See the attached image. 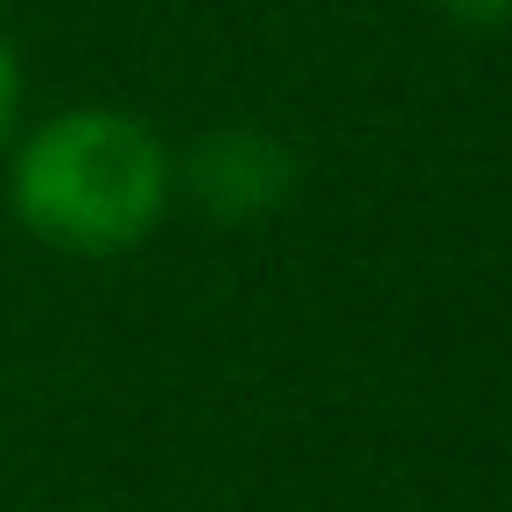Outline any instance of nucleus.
I'll list each match as a JSON object with an SVG mask.
<instances>
[{
  "label": "nucleus",
  "instance_id": "obj_1",
  "mask_svg": "<svg viewBox=\"0 0 512 512\" xmlns=\"http://www.w3.org/2000/svg\"><path fill=\"white\" fill-rule=\"evenodd\" d=\"M0 169H8L15 225L71 260L148 246L176 204V155L127 106H64L22 120Z\"/></svg>",
  "mask_w": 512,
  "mask_h": 512
},
{
  "label": "nucleus",
  "instance_id": "obj_2",
  "mask_svg": "<svg viewBox=\"0 0 512 512\" xmlns=\"http://www.w3.org/2000/svg\"><path fill=\"white\" fill-rule=\"evenodd\" d=\"M302 162L281 134L267 127H211L183 162H176V190H190V204L218 225H260L288 204Z\"/></svg>",
  "mask_w": 512,
  "mask_h": 512
},
{
  "label": "nucleus",
  "instance_id": "obj_3",
  "mask_svg": "<svg viewBox=\"0 0 512 512\" xmlns=\"http://www.w3.org/2000/svg\"><path fill=\"white\" fill-rule=\"evenodd\" d=\"M22 106H29V78H22V50L8 43V29H0V155H8V141L22 134Z\"/></svg>",
  "mask_w": 512,
  "mask_h": 512
},
{
  "label": "nucleus",
  "instance_id": "obj_4",
  "mask_svg": "<svg viewBox=\"0 0 512 512\" xmlns=\"http://www.w3.org/2000/svg\"><path fill=\"white\" fill-rule=\"evenodd\" d=\"M435 8H442L456 29H505V22H512V0H435Z\"/></svg>",
  "mask_w": 512,
  "mask_h": 512
}]
</instances>
